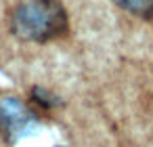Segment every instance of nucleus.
<instances>
[{
	"label": "nucleus",
	"mask_w": 153,
	"mask_h": 147,
	"mask_svg": "<svg viewBox=\"0 0 153 147\" xmlns=\"http://www.w3.org/2000/svg\"><path fill=\"white\" fill-rule=\"evenodd\" d=\"M32 122H34V113L21 99L17 97L0 99V134L9 143H13V139L19 137Z\"/></svg>",
	"instance_id": "nucleus-2"
},
{
	"label": "nucleus",
	"mask_w": 153,
	"mask_h": 147,
	"mask_svg": "<svg viewBox=\"0 0 153 147\" xmlns=\"http://www.w3.org/2000/svg\"><path fill=\"white\" fill-rule=\"evenodd\" d=\"M34 99H36V103L42 105V107H53V105H55V97H53L48 90H44V88H34Z\"/></svg>",
	"instance_id": "nucleus-4"
},
{
	"label": "nucleus",
	"mask_w": 153,
	"mask_h": 147,
	"mask_svg": "<svg viewBox=\"0 0 153 147\" xmlns=\"http://www.w3.org/2000/svg\"><path fill=\"white\" fill-rule=\"evenodd\" d=\"M113 2L136 17H143V19L153 17V0H113Z\"/></svg>",
	"instance_id": "nucleus-3"
},
{
	"label": "nucleus",
	"mask_w": 153,
	"mask_h": 147,
	"mask_svg": "<svg viewBox=\"0 0 153 147\" xmlns=\"http://www.w3.org/2000/svg\"><path fill=\"white\" fill-rule=\"evenodd\" d=\"M11 32L30 42H46L67 32V13L59 0H25L11 13Z\"/></svg>",
	"instance_id": "nucleus-1"
}]
</instances>
